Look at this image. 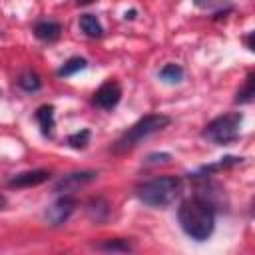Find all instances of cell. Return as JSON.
Listing matches in <instances>:
<instances>
[{
  "instance_id": "5bb4252c",
  "label": "cell",
  "mask_w": 255,
  "mask_h": 255,
  "mask_svg": "<svg viewBox=\"0 0 255 255\" xmlns=\"http://www.w3.org/2000/svg\"><path fill=\"white\" fill-rule=\"evenodd\" d=\"M253 96H255V88H253V74H249V76H247V80H245V86L237 92L235 102H237V104H249V102L253 100Z\"/></svg>"
},
{
  "instance_id": "7a4b0ae2",
  "label": "cell",
  "mask_w": 255,
  "mask_h": 255,
  "mask_svg": "<svg viewBox=\"0 0 255 255\" xmlns=\"http://www.w3.org/2000/svg\"><path fill=\"white\" fill-rule=\"evenodd\" d=\"M179 187H181L179 177L163 175V177H155V179H149V181L141 183L137 187V197L145 205L165 207V205L175 201V197L179 195Z\"/></svg>"
},
{
  "instance_id": "8992f818",
  "label": "cell",
  "mask_w": 255,
  "mask_h": 255,
  "mask_svg": "<svg viewBox=\"0 0 255 255\" xmlns=\"http://www.w3.org/2000/svg\"><path fill=\"white\" fill-rule=\"evenodd\" d=\"M120 100H122V88H120V84L114 82V80H108L106 84H102V86L96 90V94H94V104H96L98 108H102V110H112V108H116V106L120 104Z\"/></svg>"
},
{
  "instance_id": "7c38bea8",
  "label": "cell",
  "mask_w": 255,
  "mask_h": 255,
  "mask_svg": "<svg viewBox=\"0 0 255 255\" xmlns=\"http://www.w3.org/2000/svg\"><path fill=\"white\" fill-rule=\"evenodd\" d=\"M159 78L163 82H169V84H177L183 80V68L179 64H165L161 70H159Z\"/></svg>"
},
{
  "instance_id": "8fae6325",
  "label": "cell",
  "mask_w": 255,
  "mask_h": 255,
  "mask_svg": "<svg viewBox=\"0 0 255 255\" xmlns=\"http://www.w3.org/2000/svg\"><path fill=\"white\" fill-rule=\"evenodd\" d=\"M36 120H38V124L42 128V133L44 135H50L52 129H54V106H42V108H38Z\"/></svg>"
},
{
  "instance_id": "ba28073f",
  "label": "cell",
  "mask_w": 255,
  "mask_h": 255,
  "mask_svg": "<svg viewBox=\"0 0 255 255\" xmlns=\"http://www.w3.org/2000/svg\"><path fill=\"white\" fill-rule=\"evenodd\" d=\"M98 177L96 171H74V173H68L64 175L58 183H56V191H70V189H76L84 183H90Z\"/></svg>"
},
{
  "instance_id": "ac0fdd59",
  "label": "cell",
  "mask_w": 255,
  "mask_h": 255,
  "mask_svg": "<svg viewBox=\"0 0 255 255\" xmlns=\"http://www.w3.org/2000/svg\"><path fill=\"white\" fill-rule=\"evenodd\" d=\"M195 6L197 8H203V10H213V8L229 6V2L227 0H195Z\"/></svg>"
},
{
  "instance_id": "6da1fadb",
  "label": "cell",
  "mask_w": 255,
  "mask_h": 255,
  "mask_svg": "<svg viewBox=\"0 0 255 255\" xmlns=\"http://www.w3.org/2000/svg\"><path fill=\"white\" fill-rule=\"evenodd\" d=\"M177 219L185 235L195 241H205L215 229V209L203 197H189L179 203Z\"/></svg>"
},
{
  "instance_id": "3957f363",
  "label": "cell",
  "mask_w": 255,
  "mask_h": 255,
  "mask_svg": "<svg viewBox=\"0 0 255 255\" xmlns=\"http://www.w3.org/2000/svg\"><path fill=\"white\" fill-rule=\"evenodd\" d=\"M171 122L169 116H163V114H147L143 116L141 120H137L116 143H114V151L116 153H124V151H129L131 147H135L141 139L149 137L151 133L155 131H161L163 128H167Z\"/></svg>"
},
{
  "instance_id": "277c9868",
  "label": "cell",
  "mask_w": 255,
  "mask_h": 255,
  "mask_svg": "<svg viewBox=\"0 0 255 255\" xmlns=\"http://www.w3.org/2000/svg\"><path fill=\"white\" fill-rule=\"evenodd\" d=\"M243 116L239 112H231L225 116L215 118L213 122H209L203 129V137L217 143V145H227L233 143L239 137V128H241Z\"/></svg>"
},
{
  "instance_id": "52a82bcc",
  "label": "cell",
  "mask_w": 255,
  "mask_h": 255,
  "mask_svg": "<svg viewBox=\"0 0 255 255\" xmlns=\"http://www.w3.org/2000/svg\"><path fill=\"white\" fill-rule=\"evenodd\" d=\"M50 179V171L46 169H30V171H22V173H16L14 177L8 179V185L10 187H34V185H40L44 181Z\"/></svg>"
},
{
  "instance_id": "d6986e66",
  "label": "cell",
  "mask_w": 255,
  "mask_h": 255,
  "mask_svg": "<svg viewBox=\"0 0 255 255\" xmlns=\"http://www.w3.org/2000/svg\"><path fill=\"white\" fill-rule=\"evenodd\" d=\"M169 159H171L169 153H151L145 163H147V165H153V163H165V161H169Z\"/></svg>"
},
{
  "instance_id": "7402d4cb",
  "label": "cell",
  "mask_w": 255,
  "mask_h": 255,
  "mask_svg": "<svg viewBox=\"0 0 255 255\" xmlns=\"http://www.w3.org/2000/svg\"><path fill=\"white\" fill-rule=\"evenodd\" d=\"M6 205V199H4V195H0V209Z\"/></svg>"
},
{
  "instance_id": "e0dca14e",
  "label": "cell",
  "mask_w": 255,
  "mask_h": 255,
  "mask_svg": "<svg viewBox=\"0 0 255 255\" xmlns=\"http://www.w3.org/2000/svg\"><path fill=\"white\" fill-rule=\"evenodd\" d=\"M100 249L104 251H131V245L128 243V239H112L100 245Z\"/></svg>"
},
{
  "instance_id": "9c48e42d",
  "label": "cell",
  "mask_w": 255,
  "mask_h": 255,
  "mask_svg": "<svg viewBox=\"0 0 255 255\" xmlns=\"http://www.w3.org/2000/svg\"><path fill=\"white\" fill-rule=\"evenodd\" d=\"M62 34V26L56 20H40L34 26V36L42 42H54Z\"/></svg>"
},
{
  "instance_id": "9a60e30c",
  "label": "cell",
  "mask_w": 255,
  "mask_h": 255,
  "mask_svg": "<svg viewBox=\"0 0 255 255\" xmlns=\"http://www.w3.org/2000/svg\"><path fill=\"white\" fill-rule=\"evenodd\" d=\"M90 143V129H80L72 135H68V145L74 149H84Z\"/></svg>"
},
{
  "instance_id": "ffe728a7",
  "label": "cell",
  "mask_w": 255,
  "mask_h": 255,
  "mask_svg": "<svg viewBox=\"0 0 255 255\" xmlns=\"http://www.w3.org/2000/svg\"><path fill=\"white\" fill-rule=\"evenodd\" d=\"M80 6H84V4H92V2H96V0H76Z\"/></svg>"
},
{
  "instance_id": "4fadbf2b",
  "label": "cell",
  "mask_w": 255,
  "mask_h": 255,
  "mask_svg": "<svg viewBox=\"0 0 255 255\" xmlns=\"http://www.w3.org/2000/svg\"><path fill=\"white\" fill-rule=\"evenodd\" d=\"M88 66V62H86V58H80V56H74V58H70L60 70H58V76H62V78H68V76H74L76 72H80V70H84Z\"/></svg>"
},
{
  "instance_id": "2e32d148",
  "label": "cell",
  "mask_w": 255,
  "mask_h": 255,
  "mask_svg": "<svg viewBox=\"0 0 255 255\" xmlns=\"http://www.w3.org/2000/svg\"><path fill=\"white\" fill-rule=\"evenodd\" d=\"M18 84H20V88L22 90H26V92H36V90H40V78L36 76V74H22L20 76V80H18Z\"/></svg>"
},
{
  "instance_id": "5b68a950",
  "label": "cell",
  "mask_w": 255,
  "mask_h": 255,
  "mask_svg": "<svg viewBox=\"0 0 255 255\" xmlns=\"http://www.w3.org/2000/svg\"><path fill=\"white\" fill-rule=\"evenodd\" d=\"M76 205H78V201H76L72 195H62V197H58L52 205H48V209H46V213H44V215H46V221H48L50 225H54V227L66 223V221L70 219V215L74 213Z\"/></svg>"
},
{
  "instance_id": "30bf717a",
  "label": "cell",
  "mask_w": 255,
  "mask_h": 255,
  "mask_svg": "<svg viewBox=\"0 0 255 255\" xmlns=\"http://www.w3.org/2000/svg\"><path fill=\"white\" fill-rule=\"evenodd\" d=\"M80 28L90 38H100L104 34V26L100 24V20L94 14H82L80 16Z\"/></svg>"
},
{
  "instance_id": "44dd1931",
  "label": "cell",
  "mask_w": 255,
  "mask_h": 255,
  "mask_svg": "<svg viewBox=\"0 0 255 255\" xmlns=\"http://www.w3.org/2000/svg\"><path fill=\"white\" fill-rule=\"evenodd\" d=\"M133 14H135V10H129V12H126V18H133Z\"/></svg>"
}]
</instances>
